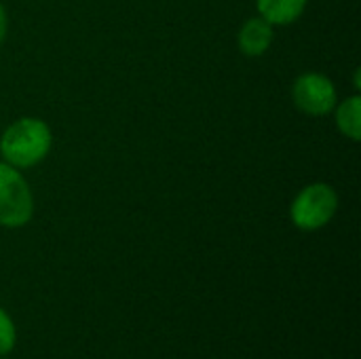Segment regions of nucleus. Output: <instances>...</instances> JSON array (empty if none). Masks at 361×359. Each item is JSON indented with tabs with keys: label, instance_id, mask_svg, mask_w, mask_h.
<instances>
[{
	"label": "nucleus",
	"instance_id": "obj_1",
	"mask_svg": "<svg viewBox=\"0 0 361 359\" xmlns=\"http://www.w3.org/2000/svg\"><path fill=\"white\" fill-rule=\"evenodd\" d=\"M53 148L51 127L36 116L13 121L0 135V157L15 169H27L47 159Z\"/></svg>",
	"mask_w": 361,
	"mask_h": 359
},
{
	"label": "nucleus",
	"instance_id": "obj_2",
	"mask_svg": "<svg viewBox=\"0 0 361 359\" xmlns=\"http://www.w3.org/2000/svg\"><path fill=\"white\" fill-rule=\"evenodd\" d=\"M338 212V193L328 182H313L300 188L290 205V220L298 231L313 233L332 222Z\"/></svg>",
	"mask_w": 361,
	"mask_h": 359
},
{
	"label": "nucleus",
	"instance_id": "obj_3",
	"mask_svg": "<svg viewBox=\"0 0 361 359\" xmlns=\"http://www.w3.org/2000/svg\"><path fill=\"white\" fill-rule=\"evenodd\" d=\"M34 216V195L21 169L0 161V226L21 229Z\"/></svg>",
	"mask_w": 361,
	"mask_h": 359
},
{
	"label": "nucleus",
	"instance_id": "obj_4",
	"mask_svg": "<svg viewBox=\"0 0 361 359\" xmlns=\"http://www.w3.org/2000/svg\"><path fill=\"white\" fill-rule=\"evenodd\" d=\"M292 102L307 116H328L338 104V91L326 74L305 72L292 85Z\"/></svg>",
	"mask_w": 361,
	"mask_h": 359
},
{
	"label": "nucleus",
	"instance_id": "obj_5",
	"mask_svg": "<svg viewBox=\"0 0 361 359\" xmlns=\"http://www.w3.org/2000/svg\"><path fill=\"white\" fill-rule=\"evenodd\" d=\"M275 40V25L269 23L264 17H250L237 34V47L245 57H260L264 55Z\"/></svg>",
	"mask_w": 361,
	"mask_h": 359
},
{
	"label": "nucleus",
	"instance_id": "obj_6",
	"mask_svg": "<svg viewBox=\"0 0 361 359\" xmlns=\"http://www.w3.org/2000/svg\"><path fill=\"white\" fill-rule=\"evenodd\" d=\"M309 0H256L260 17L273 25H290L302 17Z\"/></svg>",
	"mask_w": 361,
	"mask_h": 359
},
{
	"label": "nucleus",
	"instance_id": "obj_7",
	"mask_svg": "<svg viewBox=\"0 0 361 359\" xmlns=\"http://www.w3.org/2000/svg\"><path fill=\"white\" fill-rule=\"evenodd\" d=\"M334 118H336V127L338 131L349 138L351 142H360L361 140V95H351L345 97L343 102L336 104V108L332 110Z\"/></svg>",
	"mask_w": 361,
	"mask_h": 359
},
{
	"label": "nucleus",
	"instance_id": "obj_8",
	"mask_svg": "<svg viewBox=\"0 0 361 359\" xmlns=\"http://www.w3.org/2000/svg\"><path fill=\"white\" fill-rule=\"evenodd\" d=\"M17 345V328L13 317L0 307V358L8 355Z\"/></svg>",
	"mask_w": 361,
	"mask_h": 359
},
{
	"label": "nucleus",
	"instance_id": "obj_9",
	"mask_svg": "<svg viewBox=\"0 0 361 359\" xmlns=\"http://www.w3.org/2000/svg\"><path fill=\"white\" fill-rule=\"evenodd\" d=\"M6 32H8V17H6V11H4V6L0 2V44L6 38Z\"/></svg>",
	"mask_w": 361,
	"mask_h": 359
},
{
	"label": "nucleus",
	"instance_id": "obj_10",
	"mask_svg": "<svg viewBox=\"0 0 361 359\" xmlns=\"http://www.w3.org/2000/svg\"><path fill=\"white\" fill-rule=\"evenodd\" d=\"M0 359H11V358H8V355H4V358H0Z\"/></svg>",
	"mask_w": 361,
	"mask_h": 359
}]
</instances>
